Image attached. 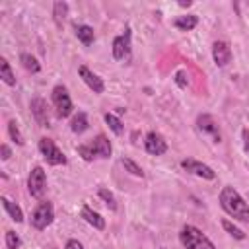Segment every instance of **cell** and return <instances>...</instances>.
I'll return each instance as SVG.
<instances>
[{
	"label": "cell",
	"instance_id": "obj_1",
	"mask_svg": "<svg viewBox=\"0 0 249 249\" xmlns=\"http://www.w3.org/2000/svg\"><path fill=\"white\" fill-rule=\"evenodd\" d=\"M218 200H220L222 210L230 218L237 222H249V204L245 202V198L239 195L237 189H233L231 185H224L218 195Z\"/></svg>",
	"mask_w": 249,
	"mask_h": 249
},
{
	"label": "cell",
	"instance_id": "obj_2",
	"mask_svg": "<svg viewBox=\"0 0 249 249\" xmlns=\"http://www.w3.org/2000/svg\"><path fill=\"white\" fill-rule=\"evenodd\" d=\"M76 152H78V156H80L84 161H93L95 158L107 160V158H111V154H113V144H111V140H109L105 134H97L91 142L76 146Z\"/></svg>",
	"mask_w": 249,
	"mask_h": 249
},
{
	"label": "cell",
	"instance_id": "obj_3",
	"mask_svg": "<svg viewBox=\"0 0 249 249\" xmlns=\"http://www.w3.org/2000/svg\"><path fill=\"white\" fill-rule=\"evenodd\" d=\"M179 241L185 249H216V245L193 224H185L179 231Z\"/></svg>",
	"mask_w": 249,
	"mask_h": 249
},
{
	"label": "cell",
	"instance_id": "obj_4",
	"mask_svg": "<svg viewBox=\"0 0 249 249\" xmlns=\"http://www.w3.org/2000/svg\"><path fill=\"white\" fill-rule=\"evenodd\" d=\"M51 101H53V107H54V113L58 119H66L74 113V103H72L70 93L64 84H56L51 89Z\"/></svg>",
	"mask_w": 249,
	"mask_h": 249
},
{
	"label": "cell",
	"instance_id": "obj_5",
	"mask_svg": "<svg viewBox=\"0 0 249 249\" xmlns=\"http://www.w3.org/2000/svg\"><path fill=\"white\" fill-rule=\"evenodd\" d=\"M54 220V208H53V202L49 200H39V204L33 208L31 212V218H29V224L31 228L35 230H47Z\"/></svg>",
	"mask_w": 249,
	"mask_h": 249
},
{
	"label": "cell",
	"instance_id": "obj_6",
	"mask_svg": "<svg viewBox=\"0 0 249 249\" xmlns=\"http://www.w3.org/2000/svg\"><path fill=\"white\" fill-rule=\"evenodd\" d=\"M37 148H39L41 156L45 158V161H47L49 165H66V161H68V160H66L64 152L54 144V140H51V138L43 136V138H39Z\"/></svg>",
	"mask_w": 249,
	"mask_h": 249
},
{
	"label": "cell",
	"instance_id": "obj_7",
	"mask_svg": "<svg viewBox=\"0 0 249 249\" xmlns=\"http://www.w3.org/2000/svg\"><path fill=\"white\" fill-rule=\"evenodd\" d=\"M27 191L35 200H43L47 191V173L41 165H33L27 177Z\"/></svg>",
	"mask_w": 249,
	"mask_h": 249
},
{
	"label": "cell",
	"instance_id": "obj_8",
	"mask_svg": "<svg viewBox=\"0 0 249 249\" xmlns=\"http://www.w3.org/2000/svg\"><path fill=\"white\" fill-rule=\"evenodd\" d=\"M111 53H113V58L115 60H126L130 58V53H132V31L130 27L124 29V33L117 35L111 43Z\"/></svg>",
	"mask_w": 249,
	"mask_h": 249
},
{
	"label": "cell",
	"instance_id": "obj_9",
	"mask_svg": "<svg viewBox=\"0 0 249 249\" xmlns=\"http://www.w3.org/2000/svg\"><path fill=\"white\" fill-rule=\"evenodd\" d=\"M181 167H183L187 173L196 175V177H200V179H204V181H214V179H216V171H214L210 165H206V163H202V161H198V160H195V158H183V160H181Z\"/></svg>",
	"mask_w": 249,
	"mask_h": 249
},
{
	"label": "cell",
	"instance_id": "obj_10",
	"mask_svg": "<svg viewBox=\"0 0 249 249\" xmlns=\"http://www.w3.org/2000/svg\"><path fill=\"white\" fill-rule=\"evenodd\" d=\"M195 124H196V128H198L202 134L210 136V138H212V142H216V144H220V142H222L220 126H218V123L214 121V117H212L210 113H200V115H196Z\"/></svg>",
	"mask_w": 249,
	"mask_h": 249
},
{
	"label": "cell",
	"instance_id": "obj_11",
	"mask_svg": "<svg viewBox=\"0 0 249 249\" xmlns=\"http://www.w3.org/2000/svg\"><path fill=\"white\" fill-rule=\"evenodd\" d=\"M144 150L150 156H163L167 152V140L163 138V134H160L156 130H150L144 136Z\"/></svg>",
	"mask_w": 249,
	"mask_h": 249
},
{
	"label": "cell",
	"instance_id": "obj_12",
	"mask_svg": "<svg viewBox=\"0 0 249 249\" xmlns=\"http://www.w3.org/2000/svg\"><path fill=\"white\" fill-rule=\"evenodd\" d=\"M78 76L82 78V82L93 91V93H103L105 91V82L101 76H97L93 70H89L86 64H80L78 66Z\"/></svg>",
	"mask_w": 249,
	"mask_h": 249
},
{
	"label": "cell",
	"instance_id": "obj_13",
	"mask_svg": "<svg viewBox=\"0 0 249 249\" xmlns=\"http://www.w3.org/2000/svg\"><path fill=\"white\" fill-rule=\"evenodd\" d=\"M231 47L226 41H214L212 43V60L218 68H224L231 62Z\"/></svg>",
	"mask_w": 249,
	"mask_h": 249
},
{
	"label": "cell",
	"instance_id": "obj_14",
	"mask_svg": "<svg viewBox=\"0 0 249 249\" xmlns=\"http://www.w3.org/2000/svg\"><path fill=\"white\" fill-rule=\"evenodd\" d=\"M29 109H31V115H33V119L37 121L39 126H51L49 111H47V101L43 97H33L29 101Z\"/></svg>",
	"mask_w": 249,
	"mask_h": 249
},
{
	"label": "cell",
	"instance_id": "obj_15",
	"mask_svg": "<svg viewBox=\"0 0 249 249\" xmlns=\"http://www.w3.org/2000/svg\"><path fill=\"white\" fill-rule=\"evenodd\" d=\"M80 216L89 224V226H93L95 230H105V218L99 214V212H95L89 204H82V208H80Z\"/></svg>",
	"mask_w": 249,
	"mask_h": 249
},
{
	"label": "cell",
	"instance_id": "obj_16",
	"mask_svg": "<svg viewBox=\"0 0 249 249\" xmlns=\"http://www.w3.org/2000/svg\"><path fill=\"white\" fill-rule=\"evenodd\" d=\"M198 25V16L196 14H185V16H177L173 19V27L179 31H191Z\"/></svg>",
	"mask_w": 249,
	"mask_h": 249
},
{
	"label": "cell",
	"instance_id": "obj_17",
	"mask_svg": "<svg viewBox=\"0 0 249 249\" xmlns=\"http://www.w3.org/2000/svg\"><path fill=\"white\" fill-rule=\"evenodd\" d=\"M0 202H2L4 210L8 212V216H10L16 224H21V222H23V210H21V206H19V204L12 202L8 196H0Z\"/></svg>",
	"mask_w": 249,
	"mask_h": 249
},
{
	"label": "cell",
	"instance_id": "obj_18",
	"mask_svg": "<svg viewBox=\"0 0 249 249\" xmlns=\"http://www.w3.org/2000/svg\"><path fill=\"white\" fill-rule=\"evenodd\" d=\"M88 128H89L88 115H86L84 111L74 113V115H72V119H70V130H72L74 134H82V132H86Z\"/></svg>",
	"mask_w": 249,
	"mask_h": 249
},
{
	"label": "cell",
	"instance_id": "obj_19",
	"mask_svg": "<svg viewBox=\"0 0 249 249\" xmlns=\"http://www.w3.org/2000/svg\"><path fill=\"white\" fill-rule=\"evenodd\" d=\"M74 33H76V37H78V41L82 43V45H91L93 41H95V31H93V27L91 25H86V23H80V25H76L74 27Z\"/></svg>",
	"mask_w": 249,
	"mask_h": 249
},
{
	"label": "cell",
	"instance_id": "obj_20",
	"mask_svg": "<svg viewBox=\"0 0 249 249\" xmlns=\"http://www.w3.org/2000/svg\"><path fill=\"white\" fill-rule=\"evenodd\" d=\"M19 62H21V66H23L27 72H31V74H39V72H41V62H39L33 54H29V53H21V54H19Z\"/></svg>",
	"mask_w": 249,
	"mask_h": 249
},
{
	"label": "cell",
	"instance_id": "obj_21",
	"mask_svg": "<svg viewBox=\"0 0 249 249\" xmlns=\"http://www.w3.org/2000/svg\"><path fill=\"white\" fill-rule=\"evenodd\" d=\"M66 16H68V4H66V2H60V0L54 2V4H53V19H54V23H56L58 27H62Z\"/></svg>",
	"mask_w": 249,
	"mask_h": 249
},
{
	"label": "cell",
	"instance_id": "obj_22",
	"mask_svg": "<svg viewBox=\"0 0 249 249\" xmlns=\"http://www.w3.org/2000/svg\"><path fill=\"white\" fill-rule=\"evenodd\" d=\"M0 78H2V82L6 86H16V76L12 72V66L4 56L0 58Z\"/></svg>",
	"mask_w": 249,
	"mask_h": 249
},
{
	"label": "cell",
	"instance_id": "obj_23",
	"mask_svg": "<svg viewBox=\"0 0 249 249\" xmlns=\"http://www.w3.org/2000/svg\"><path fill=\"white\" fill-rule=\"evenodd\" d=\"M103 121H105L107 126L113 130V134L121 136V134L124 132V124H123V121H121L117 115H113V113H105V115H103Z\"/></svg>",
	"mask_w": 249,
	"mask_h": 249
},
{
	"label": "cell",
	"instance_id": "obj_24",
	"mask_svg": "<svg viewBox=\"0 0 249 249\" xmlns=\"http://www.w3.org/2000/svg\"><path fill=\"white\" fill-rule=\"evenodd\" d=\"M6 126H8V136H10V140H12L14 144H18V146H23V144H25V138H23V134H21L18 123H16L14 119H10Z\"/></svg>",
	"mask_w": 249,
	"mask_h": 249
},
{
	"label": "cell",
	"instance_id": "obj_25",
	"mask_svg": "<svg viewBox=\"0 0 249 249\" xmlns=\"http://www.w3.org/2000/svg\"><path fill=\"white\" fill-rule=\"evenodd\" d=\"M121 165H123L124 171H128L130 175H134V177H144V169H142L134 160H130V158H126V156L121 158Z\"/></svg>",
	"mask_w": 249,
	"mask_h": 249
},
{
	"label": "cell",
	"instance_id": "obj_26",
	"mask_svg": "<svg viewBox=\"0 0 249 249\" xmlns=\"http://www.w3.org/2000/svg\"><path fill=\"white\" fill-rule=\"evenodd\" d=\"M222 228H224V231H226V233H230L233 239H239V241H243V239H245V231H243V230H239L231 220H222Z\"/></svg>",
	"mask_w": 249,
	"mask_h": 249
},
{
	"label": "cell",
	"instance_id": "obj_27",
	"mask_svg": "<svg viewBox=\"0 0 249 249\" xmlns=\"http://www.w3.org/2000/svg\"><path fill=\"white\" fill-rule=\"evenodd\" d=\"M97 196L107 204V208H109V210H117V198H115V195H113L109 189L99 187V189H97Z\"/></svg>",
	"mask_w": 249,
	"mask_h": 249
},
{
	"label": "cell",
	"instance_id": "obj_28",
	"mask_svg": "<svg viewBox=\"0 0 249 249\" xmlns=\"http://www.w3.org/2000/svg\"><path fill=\"white\" fill-rule=\"evenodd\" d=\"M4 241H6V249H19V247H21V237H19L14 230H8V231H6Z\"/></svg>",
	"mask_w": 249,
	"mask_h": 249
},
{
	"label": "cell",
	"instance_id": "obj_29",
	"mask_svg": "<svg viewBox=\"0 0 249 249\" xmlns=\"http://www.w3.org/2000/svg\"><path fill=\"white\" fill-rule=\"evenodd\" d=\"M173 82L179 86V88H187L189 86V74H187V70H177L175 74H173Z\"/></svg>",
	"mask_w": 249,
	"mask_h": 249
},
{
	"label": "cell",
	"instance_id": "obj_30",
	"mask_svg": "<svg viewBox=\"0 0 249 249\" xmlns=\"http://www.w3.org/2000/svg\"><path fill=\"white\" fill-rule=\"evenodd\" d=\"M10 156H12L10 146H8V144H2V146H0V160H2V161H8Z\"/></svg>",
	"mask_w": 249,
	"mask_h": 249
},
{
	"label": "cell",
	"instance_id": "obj_31",
	"mask_svg": "<svg viewBox=\"0 0 249 249\" xmlns=\"http://www.w3.org/2000/svg\"><path fill=\"white\" fill-rule=\"evenodd\" d=\"M241 140H243V150H245V154H249V128H243V130H241Z\"/></svg>",
	"mask_w": 249,
	"mask_h": 249
},
{
	"label": "cell",
	"instance_id": "obj_32",
	"mask_svg": "<svg viewBox=\"0 0 249 249\" xmlns=\"http://www.w3.org/2000/svg\"><path fill=\"white\" fill-rule=\"evenodd\" d=\"M64 249H84V245H82V241H78V239H68L66 245H64Z\"/></svg>",
	"mask_w": 249,
	"mask_h": 249
}]
</instances>
